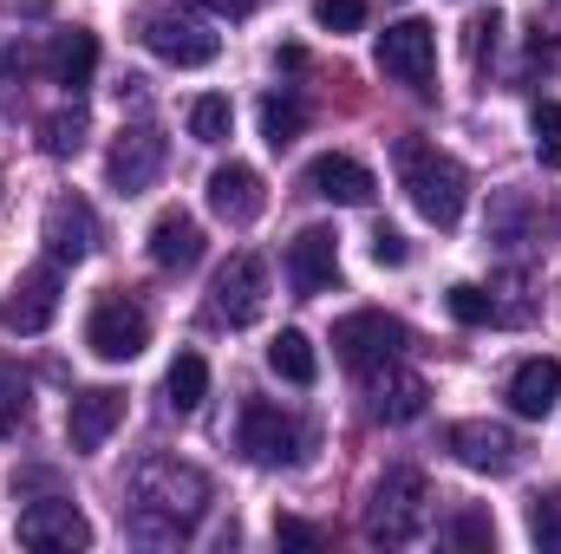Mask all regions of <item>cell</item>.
Listing matches in <instances>:
<instances>
[{"instance_id": "20", "label": "cell", "mask_w": 561, "mask_h": 554, "mask_svg": "<svg viewBox=\"0 0 561 554\" xmlns=\"http://www.w3.org/2000/svg\"><path fill=\"white\" fill-rule=\"evenodd\" d=\"M150 262H157L163 275H190V268L203 262V229H196V216L163 209V216L150 222Z\"/></svg>"}, {"instance_id": "4", "label": "cell", "mask_w": 561, "mask_h": 554, "mask_svg": "<svg viewBox=\"0 0 561 554\" xmlns=\"http://www.w3.org/2000/svg\"><path fill=\"white\" fill-rule=\"evenodd\" d=\"M236 443H242V457L262 463V470H294L300 450H307V430L280 412V405L249 399V405H242V424H236Z\"/></svg>"}, {"instance_id": "12", "label": "cell", "mask_w": 561, "mask_h": 554, "mask_svg": "<svg viewBox=\"0 0 561 554\" xmlns=\"http://www.w3.org/2000/svg\"><path fill=\"white\" fill-rule=\"evenodd\" d=\"M144 46L170 66H209L222 53V39L203 20H183V13H144Z\"/></svg>"}, {"instance_id": "21", "label": "cell", "mask_w": 561, "mask_h": 554, "mask_svg": "<svg viewBox=\"0 0 561 554\" xmlns=\"http://www.w3.org/2000/svg\"><path fill=\"white\" fill-rule=\"evenodd\" d=\"M561 405V359L536 353L510 372V412L516 417H549Z\"/></svg>"}, {"instance_id": "26", "label": "cell", "mask_w": 561, "mask_h": 554, "mask_svg": "<svg viewBox=\"0 0 561 554\" xmlns=\"http://www.w3.org/2000/svg\"><path fill=\"white\" fill-rule=\"evenodd\" d=\"M229 125H236V112H229L222 92H203V99L190 105V138L196 143H229Z\"/></svg>"}, {"instance_id": "9", "label": "cell", "mask_w": 561, "mask_h": 554, "mask_svg": "<svg viewBox=\"0 0 561 554\" xmlns=\"http://www.w3.org/2000/svg\"><path fill=\"white\" fill-rule=\"evenodd\" d=\"M163 163H170V143H163V131L131 125V131H118V143H112L105 176H112V189H118V196H144V189L163 176Z\"/></svg>"}, {"instance_id": "16", "label": "cell", "mask_w": 561, "mask_h": 554, "mask_svg": "<svg viewBox=\"0 0 561 554\" xmlns=\"http://www.w3.org/2000/svg\"><path fill=\"white\" fill-rule=\"evenodd\" d=\"M307 189L320 196V203H340V209H359V203H373V170L359 163V157H346V150H327V157H313L307 163Z\"/></svg>"}, {"instance_id": "28", "label": "cell", "mask_w": 561, "mask_h": 554, "mask_svg": "<svg viewBox=\"0 0 561 554\" xmlns=\"http://www.w3.org/2000/svg\"><path fill=\"white\" fill-rule=\"evenodd\" d=\"M444 307H450V320L457 326H490V320H503V307H496V293H483V287H450L444 293Z\"/></svg>"}, {"instance_id": "3", "label": "cell", "mask_w": 561, "mask_h": 554, "mask_svg": "<svg viewBox=\"0 0 561 554\" xmlns=\"http://www.w3.org/2000/svg\"><path fill=\"white\" fill-rule=\"evenodd\" d=\"M424 509H431V489L419 470H386L373 483V503H366V535L386 549H405L424 529Z\"/></svg>"}, {"instance_id": "37", "label": "cell", "mask_w": 561, "mask_h": 554, "mask_svg": "<svg viewBox=\"0 0 561 554\" xmlns=\"http://www.w3.org/2000/svg\"><path fill=\"white\" fill-rule=\"evenodd\" d=\"M33 66H39V59H33L26 46H0V72H20V79H26Z\"/></svg>"}, {"instance_id": "11", "label": "cell", "mask_w": 561, "mask_h": 554, "mask_svg": "<svg viewBox=\"0 0 561 554\" xmlns=\"http://www.w3.org/2000/svg\"><path fill=\"white\" fill-rule=\"evenodd\" d=\"M13 535L26 542V549H92V522L66 503V496H39V503H26L20 509V522H13Z\"/></svg>"}, {"instance_id": "6", "label": "cell", "mask_w": 561, "mask_h": 554, "mask_svg": "<svg viewBox=\"0 0 561 554\" xmlns=\"http://www.w3.org/2000/svg\"><path fill=\"white\" fill-rule=\"evenodd\" d=\"M379 72L399 79L405 92H431V79H437V26H424V20L386 26L379 33Z\"/></svg>"}, {"instance_id": "31", "label": "cell", "mask_w": 561, "mask_h": 554, "mask_svg": "<svg viewBox=\"0 0 561 554\" xmlns=\"http://www.w3.org/2000/svg\"><path fill=\"white\" fill-rule=\"evenodd\" d=\"M529 131H536V157H542V170H561V105H556V99H542V105H536Z\"/></svg>"}, {"instance_id": "7", "label": "cell", "mask_w": 561, "mask_h": 554, "mask_svg": "<svg viewBox=\"0 0 561 554\" xmlns=\"http://www.w3.org/2000/svg\"><path fill=\"white\" fill-rule=\"evenodd\" d=\"M85 346H92L99 359H112V366L138 359L144 346H150V320H144V307L138 300H125V293H105V300L92 307V320H85Z\"/></svg>"}, {"instance_id": "30", "label": "cell", "mask_w": 561, "mask_h": 554, "mask_svg": "<svg viewBox=\"0 0 561 554\" xmlns=\"http://www.w3.org/2000/svg\"><path fill=\"white\" fill-rule=\"evenodd\" d=\"M529 542L542 554H561V489H549V496L529 503Z\"/></svg>"}, {"instance_id": "23", "label": "cell", "mask_w": 561, "mask_h": 554, "mask_svg": "<svg viewBox=\"0 0 561 554\" xmlns=\"http://www.w3.org/2000/svg\"><path fill=\"white\" fill-rule=\"evenodd\" d=\"M268 372L287 379V385H313L320 379V359H313V339L307 333H275V346H268Z\"/></svg>"}, {"instance_id": "13", "label": "cell", "mask_w": 561, "mask_h": 554, "mask_svg": "<svg viewBox=\"0 0 561 554\" xmlns=\"http://www.w3.org/2000/svg\"><path fill=\"white\" fill-rule=\"evenodd\" d=\"M209 209L229 222V229H249L262 209H268V183H262V170L255 163H222V170H209Z\"/></svg>"}, {"instance_id": "8", "label": "cell", "mask_w": 561, "mask_h": 554, "mask_svg": "<svg viewBox=\"0 0 561 554\" xmlns=\"http://www.w3.org/2000/svg\"><path fill=\"white\" fill-rule=\"evenodd\" d=\"M262 307H268V268L255 255H229L209 280V313L222 326H249V320H262Z\"/></svg>"}, {"instance_id": "18", "label": "cell", "mask_w": 561, "mask_h": 554, "mask_svg": "<svg viewBox=\"0 0 561 554\" xmlns=\"http://www.w3.org/2000/svg\"><path fill=\"white\" fill-rule=\"evenodd\" d=\"M366 399H373V417H379V424H412L431 392H424L419 372H405L399 359H386V366L366 372Z\"/></svg>"}, {"instance_id": "19", "label": "cell", "mask_w": 561, "mask_h": 554, "mask_svg": "<svg viewBox=\"0 0 561 554\" xmlns=\"http://www.w3.org/2000/svg\"><path fill=\"white\" fill-rule=\"evenodd\" d=\"M118 424H125V392H112V385H92V392H79V399L66 405V437H72V450H99Z\"/></svg>"}, {"instance_id": "17", "label": "cell", "mask_w": 561, "mask_h": 554, "mask_svg": "<svg viewBox=\"0 0 561 554\" xmlns=\"http://www.w3.org/2000/svg\"><path fill=\"white\" fill-rule=\"evenodd\" d=\"M46 255L53 262H85L92 249H99V216H92V203L85 196H59L53 209H46Z\"/></svg>"}, {"instance_id": "34", "label": "cell", "mask_w": 561, "mask_h": 554, "mask_svg": "<svg viewBox=\"0 0 561 554\" xmlns=\"http://www.w3.org/2000/svg\"><path fill=\"white\" fill-rule=\"evenodd\" d=\"M373 262H379V268H405V262H412V242H405L399 229H379V235H373Z\"/></svg>"}, {"instance_id": "29", "label": "cell", "mask_w": 561, "mask_h": 554, "mask_svg": "<svg viewBox=\"0 0 561 554\" xmlns=\"http://www.w3.org/2000/svg\"><path fill=\"white\" fill-rule=\"evenodd\" d=\"M79 143H85V112L72 105V112H53L46 125H39V150L46 157H79Z\"/></svg>"}, {"instance_id": "24", "label": "cell", "mask_w": 561, "mask_h": 554, "mask_svg": "<svg viewBox=\"0 0 561 554\" xmlns=\"http://www.w3.org/2000/svg\"><path fill=\"white\" fill-rule=\"evenodd\" d=\"M163 392H170V412H196L209 399V366L203 353H176L170 372H163Z\"/></svg>"}, {"instance_id": "22", "label": "cell", "mask_w": 561, "mask_h": 554, "mask_svg": "<svg viewBox=\"0 0 561 554\" xmlns=\"http://www.w3.org/2000/svg\"><path fill=\"white\" fill-rule=\"evenodd\" d=\"M46 72H53V85H66L72 99L92 85V72H99V39L85 33V26H72V33H59L53 46H46Z\"/></svg>"}, {"instance_id": "32", "label": "cell", "mask_w": 561, "mask_h": 554, "mask_svg": "<svg viewBox=\"0 0 561 554\" xmlns=\"http://www.w3.org/2000/svg\"><path fill=\"white\" fill-rule=\"evenodd\" d=\"M450 542H457V549H490V542H496V522H490L483 509H457Z\"/></svg>"}, {"instance_id": "25", "label": "cell", "mask_w": 561, "mask_h": 554, "mask_svg": "<svg viewBox=\"0 0 561 554\" xmlns=\"http://www.w3.org/2000/svg\"><path fill=\"white\" fill-rule=\"evenodd\" d=\"M26 424H33V385L20 366L0 359V437H20Z\"/></svg>"}, {"instance_id": "14", "label": "cell", "mask_w": 561, "mask_h": 554, "mask_svg": "<svg viewBox=\"0 0 561 554\" xmlns=\"http://www.w3.org/2000/svg\"><path fill=\"white\" fill-rule=\"evenodd\" d=\"M53 313H59V275H53V268L20 275V280H13V293L0 300V326H7V333H20V339L46 333V326H53Z\"/></svg>"}, {"instance_id": "35", "label": "cell", "mask_w": 561, "mask_h": 554, "mask_svg": "<svg viewBox=\"0 0 561 554\" xmlns=\"http://www.w3.org/2000/svg\"><path fill=\"white\" fill-rule=\"evenodd\" d=\"M275 542H287V549H320L327 535L313 522H300V516H275Z\"/></svg>"}, {"instance_id": "36", "label": "cell", "mask_w": 561, "mask_h": 554, "mask_svg": "<svg viewBox=\"0 0 561 554\" xmlns=\"http://www.w3.org/2000/svg\"><path fill=\"white\" fill-rule=\"evenodd\" d=\"M496 26H503L496 13H477V20H470V53H483V46H496Z\"/></svg>"}, {"instance_id": "5", "label": "cell", "mask_w": 561, "mask_h": 554, "mask_svg": "<svg viewBox=\"0 0 561 554\" xmlns=\"http://www.w3.org/2000/svg\"><path fill=\"white\" fill-rule=\"evenodd\" d=\"M405 346H412V326L392 320V313H379V307L346 313V320L333 326V353H340V366H353V372H373V366L399 359Z\"/></svg>"}, {"instance_id": "15", "label": "cell", "mask_w": 561, "mask_h": 554, "mask_svg": "<svg viewBox=\"0 0 561 554\" xmlns=\"http://www.w3.org/2000/svg\"><path fill=\"white\" fill-rule=\"evenodd\" d=\"M287 280H294L300 300L327 293V287L340 280V235H333V229H300V235L287 242Z\"/></svg>"}, {"instance_id": "38", "label": "cell", "mask_w": 561, "mask_h": 554, "mask_svg": "<svg viewBox=\"0 0 561 554\" xmlns=\"http://www.w3.org/2000/svg\"><path fill=\"white\" fill-rule=\"evenodd\" d=\"M196 7H209V13H222V20H249V13H255V0H196Z\"/></svg>"}, {"instance_id": "2", "label": "cell", "mask_w": 561, "mask_h": 554, "mask_svg": "<svg viewBox=\"0 0 561 554\" xmlns=\"http://www.w3.org/2000/svg\"><path fill=\"white\" fill-rule=\"evenodd\" d=\"M399 183H405L412 209H419L431 229H457L463 222L470 176H463V163L450 150H437V143H424V138H405L399 143Z\"/></svg>"}, {"instance_id": "27", "label": "cell", "mask_w": 561, "mask_h": 554, "mask_svg": "<svg viewBox=\"0 0 561 554\" xmlns=\"http://www.w3.org/2000/svg\"><path fill=\"white\" fill-rule=\"evenodd\" d=\"M300 125H307V105L300 99H262V138L287 150V143L300 138Z\"/></svg>"}, {"instance_id": "1", "label": "cell", "mask_w": 561, "mask_h": 554, "mask_svg": "<svg viewBox=\"0 0 561 554\" xmlns=\"http://www.w3.org/2000/svg\"><path fill=\"white\" fill-rule=\"evenodd\" d=\"M209 503V476L196 463H176V457H144L138 476H131V529L150 542H176L196 529Z\"/></svg>"}, {"instance_id": "10", "label": "cell", "mask_w": 561, "mask_h": 554, "mask_svg": "<svg viewBox=\"0 0 561 554\" xmlns=\"http://www.w3.org/2000/svg\"><path fill=\"white\" fill-rule=\"evenodd\" d=\"M450 450H457L463 470H483V476H510V470L523 463L516 430H510V424H490V417H463V424H450Z\"/></svg>"}, {"instance_id": "33", "label": "cell", "mask_w": 561, "mask_h": 554, "mask_svg": "<svg viewBox=\"0 0 561 554\" xmlns=\"http://www.w3.org/2000/svg\"><path fill=\"white\" fill-rule=\"evenodd\" d=\"M313 20H320L327 33H359V26H366V0H320Z\"/></svg>"}]
</instances>
